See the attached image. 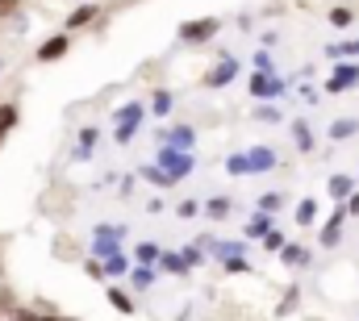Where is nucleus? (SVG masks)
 Listing matches in <instances>:
<instances>
[{"label": "nucleus", "instance_id": "f257e3e1", "mask_svg": "<svg viewBox=\"0 0 359 321\" xmlns=\"http://www.w3.org/2000/svg\"><path fill=\"white\" fill-rule=\"evenodd\" d=\"M180 34H184L188 42H205V38H213V34H217V21H213V17H205V21H184V25H180Z\"/></svg>", "mask_w": 359, "mask_h": 321}, {"label": "nucleus", "instance_id": "f03ea898", "mask_svg": "<svg viewBox=\"0 0 359 321\" xmlns=\"http://www.w3.org/2000/svg\"><path fill=\"white\" fill-rule=\"evenodd\" d=\"M67 55V34H55L50 42L38 46V63H50V59H63Z\"/></svg>", "mask_w": 359, "mask_h": 321}, {"label": "nucleus", "instance_id": "7ed1b4c3", "mask_svg": "<svg viewBox=\"0 0 359 321\" xmlns=\"http://www.w3.org/2000/svg\"><path fill=\"white\" fill-rule=\"evenodd\" d=\"M17 125V104H0V142H4V134Z\"/></svg>", "mask_w": 359, "mask_h": 321}, {"label": "nucleus", "instance_id": "20e7f679", "mask_svg": "<svg viewBox=\"0 0 359 321\" xmlns=\"http://www.w3.org/2000/svg\"><path fill=\"white\" fill-rule=\"evenodd\" d=\"M359 80V67H343L334 80H330V92H339V88H347V83H355Z\"/></svg>", "mask_w": 359, "mask_h": 321}, {"label": "nucleus", "instance_id": "39448f33", "mask_svg": "<svg viewBox=\"0 0 359 321\" xmlns=\"http://www.w3.org/2000/svg\"><path fill=\"white\" fill-rule=\"evenodd\" d=\"M92 17H96V8H92V4H84V8H76V13H72V21H67V29L84 25V21H92Z\"/></svg>", "mask_w": 359, "mask_h": 321}, {"label": "nucleus", "instance_id": "423d86ee", "mask_svg": "<svg viewBox=\"0 0 359 321\" xmlns=\"http://www.w3.org/2000/svg\"><path fill=\"white\" fill-rule=\"evenodd\" d=\"M226 80H234V59H226V63L209 76V83H226Z\"/></svg>", "mask_w": 359, "mask_h": 321}, {"label": "nucleus", "instance_id": "0eeeda50", "mask_svg": "<svg viewBox=\"0 0 359 321\" xmlns=\"http://www.w3.org/2000/svg\"><path fill=\"white\" fill-rule=\"evenodd\" d=\"M330 192H334V196H347V192H351V179H347V175H334V179H330Z\"/></svg>", "mask_w": 359, "mask_h": 321}, {"label": "nucleus", "instance_id": "6e6552de", "mask_svg": "<svg viewBox=\"0 0 359 321\" xmlns=\"http://www.w3.org/2000/svg\"><path fill=\"white\" fill-rule=\"evenodd\" d=\"M251 167H255V171H268L271 167V151H255V155H251Z\"/></svg>", "mask_w": 359, "mask_h": 321}, {"label": "nucleus", "instance_id": "1a4fd4ad", "mask_svg": "<svg viewBox=\"0 0 359 321\" xmlns=\"http://www.w3.org/2000/svg\"><path fill=\"white\" fill-rule=\"evenodd\" d=\"M330 21H334V25H351V21H355V13H351V8H334V13H330Z\"/></svg>", "mask_w": 359, "mask_h": 321}, {"label": "nucleus", "instance_id": "9d476101", "mask_svg": "<svg viewBox=\"0 0 359 321\" xmlns=\"http://www.w3.org/2000/svg\"><path fill=\"white\" fill-rule=\"evenodd\" d=\"M330 134H334V138H351V134H355V121H334Z\"/></svg>", "mask_w": 359, "mask_h": 321}, {"label": "nucleus", "instance_id": "9b49d317", "mask_svg": "<svg viewBox=\"0 0 359 321\" xmlns=\"http://www.w3.org/2000/svg\"><path fill=\"white\" fill-rule=\"evenodd\" d=\"M284 259H288V263H305V250H301V246H288Z\"/></svg>", "mask_w": 359, "mask_h": 321}, {"label": "nucleus", "instance_id": "f8f14e48", "mask_svg": "<svg viewBox=\"0 0 359 321\" xmlns=\"http://www.w3.org/2000/svg\"><path fill=\"white\" fill-rule=\"evenodd\" d=\"M226 209H230L226 200H213V205H209V213H213V217H226Z\"/></svg>", "mask_w": 359, "mask_h": 321}, {"label": "nucleus", "instance_id": "ddd939ff", "mask_svg": "<svg viewBox=\"0 0 359 321\" xmlns=\"http://www.w3.org/2000/svg\"><path fill=\"white\" fill-rule=\"evenodd\" d=\"M264 230H268V217H255V221H251V234H255V238H259V234H264Z\"/></svg>", "mask_w": 359, "mask_h": 321}, {"label": "nucleus", "instance_id": "4468645a", "mask_svg": "<svg viewBox=\"0 0 359 321\" xmlns=\"http://www.w3.org/2000/svg\"><path fill=\"white\" fill-rule=\"evenodd\" d=\"M109 296H113V305H117V309H121V313H126V309H130V301H126V292H109Z\"/></svg>", "mask_w": 359, "mask_h": 321}, {"label": "nucleus", "instance_id": "2eb2a0df", "mask_svg": "<svg viewBox=\"0 0 359 321\" xmlns=\"http://www.w3.org/2000/svg\"><path fill=\"white\" fill-rule=\"evenodd\" d=\"M17 4H21V0H0V17H8V13H17Z\"/></svg>", "mask_w": 359, "mask_h": 321}, {"label": "nucleus", "instance_id": "dca6fc26", "mask_svg": "<svg viewBox=\"0 0 359 321\" xmlns=\"http://www.w3.org/2000/svg\"><path fill=\"white\" fill-rule=\"evenodd\" d=\"M13 321H38V317H34V313H25V309H17V313H13Z\"/></svg>", "mask_w": 359, "mask_h": 321}, {"label": "nucleus", "instance_id": "f3484780", "mask_svg": "<svg viewBox=\"0 0 359 321\" xmlns=\"http://www.w3.org/2000/svg\"><path fill=\"white\" fill-rule=\"evenodd\" d=\"M351 213H359V192L351 196Z\"/></svg>", "mask_w": 359, "mask_h": 321}, {"label": "nucleus", "instance_id": "a211bd4d", "mask_svg": "<svg viewBox=\"0 0 359 321\" xmlns=\"http://www.w3.org/2000/svg\"><path fill=\"white\" fill-rule=\"evenodd\" d=\"M46 321H63V317H46Z\"/></svg>", "mask_w": 359, "mask_h": 321}, {"label": "nucleus", "instance_id": "6ab92c4d", "mask_svg": "<svg viewBox=\"0 0 359 321\" xmlns=\"http://www.w3.org/2000/svg\"><path fill=\"white\" fill-rule=\"evenodd\" d=\"M0 313H4V301H0Z\"/></svg>", "mask_w": 359, "mask_h": 321}]
</instances>
